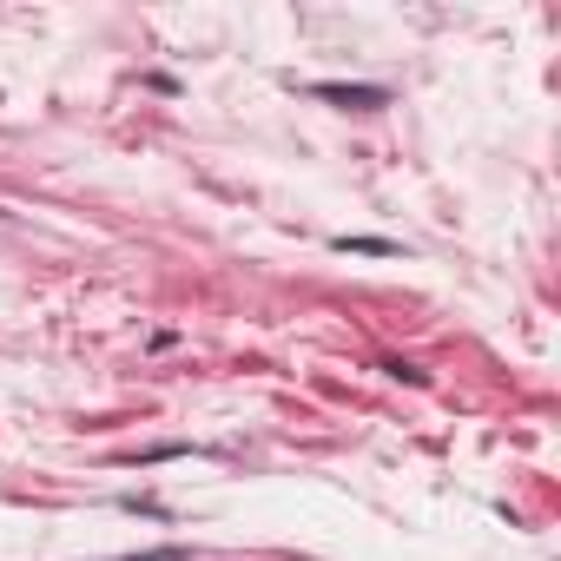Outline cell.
I'll use <instances>...</instances> for the list:
<instances>
[{"instance_id": "6da1fadb", "label": "cell", "mask_w": 561, "mask_h": 561, "mask_svg": "<svg viewBox=\"0 0 561 561\" xmlns=\"http://www.w3.org/2000/svg\"><path fill=\"white\" fill-rule=\"evenodd\" d=\"M317 100H331V106H350V113H370V106H383V87H317Z\"/></svg>"}, {"instance_id": "7a4b0ae2", "label": "cell", "mask_w": 561, "mask_h": 561, "mask_svg": "<svg viewBox=\"0 0 561 561\" xmlns=\"http://www.w3.org/2000/svg\"><path fill=\"white\" fill-rule=\"evenodd\" d=\"M337 252H370V258H390L396 245H390V238H337Z\"/></svg>"}, {"instance_id": "3957f363", "label": "cell", "mask_w": 561, "mask_h": 561, "mask_svg": "<svg viewBox=\"0 0 561 561\" xmlns=\"http://www.w3.org/2000/svg\"><path fill=\"white\" fill-rule=\"evenodd\" d=\"M126 561H186L179 548H152V554H126Z\"/></svg>"}]
</instances>
